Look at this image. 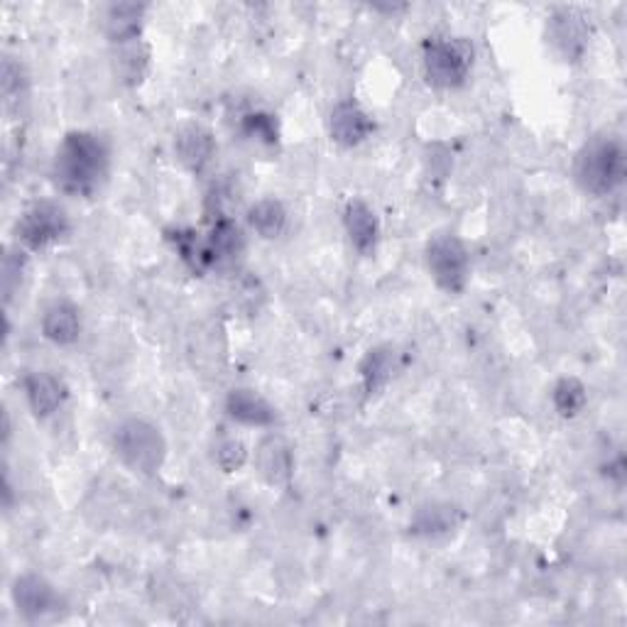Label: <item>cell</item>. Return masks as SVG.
Returning a JSON list of instances; mask_svg holds the SVG:
<instances>
[{"label": "cell", "instance_id": "ffe728a7", "mask_svg": "<svg viewBox=\"0 0 627 627\" xmlns=\"http://www.w3.org/2000/svg\"><path fill=\"white\" fill-rule=\"evenodd\" d=\"M248 224L260 238H280L287 228V209L280 199H260L248 211Z\"/></svg>", "mask_w": 627, "mask_h": 627}, {"label": "cell", "instance_id": "4fadbf2b", "mask_svg": "<svg viewBox=\"0 0 627 627\" xmlns=\"http://www.w3.org/2000/svg\"><path fill=\"white\" fill-rule=\"evenodd\" d=\"M226 412L230 419L246 424V427H270L277 419L275 407L250 388L230 390L226 398Z\"/></svg>", "mask_w": 627, "mask_h": 627}, {"label": "cell", "instance_id": "8992f818", "mask_svg": "<svg viewBox=\"0 0 627 627\" xmlns=\"http://www.w3.org/2000/svg\"><path fill=\"white\" fill-rule=\"evenodd\" d=\"M69 228L72 226H69V216L62 206L55 204V201H39L20 216L15 236L27 250H45L67 238Z\"/></svg>", "mask_w": 627, "mask_h": 627}, {"label": "cell", "instance_id": "603a6c76", "mask_svg": "<svg viewBox=\"0 0 627 627\" xmlns=\"http://www.w3.org/2000/svg\"><path fill=\"white\" fill-rule=\"evenodd\" d=\"M214 461H216V466L224 473H236V471H240L242 466H246L248 447L240 439L218 441L216 451H214Z\"/></svg>", "mask_w": 627, "mask_h": 627}, {"label": "cell", "instance_id": "7a4b0ae2", "mask_svg": "<svg viewBox=\"0 0 627 627\" xmlns=\"http://www.w3.org/2000/svg\"><path fill=\"white\" fill-rule=\"evenodd\" d=\"M627 171V157L620 140L593 138L576 155L573 175L583 191L605 197L618 189Z\"/></svg>", "mask_w": 627, "mask_h": 627}, {"label": "cell", "instance_id": "d4e9b609", "mask_svg": "<svg viewBox=\"0 0 627 627\" xmlns=\"http://www.w3.org/2000/svg\"><path fill=\"white\" fill-rule=\"evenodd\" d=\"M3 96L8 106L13 104V100H20V96H25L23 67H20L13 57H5L3 62Z\"/></svg>", "mask_w": 627, "mask_h": 627}, {"label": "cell", "instance_id": "277c9868", "mask_svg": "<svg viewBox=\"0 0 627 627\" xmlns=\"http://www.w3.org/2000/svg\"><path fill=\"white\" fill-rule=\"evenodd\" d=\"M422 67L434 88H457L469 79L473 45L463 37H431L424 45Z\"/></svg>", "mask_w": 627, "mask_h": 627}, {"label": "cell", "instance_id": "5bb4252c", "mask_svg": "<svg viewBox=\"0 0 627 627\" xmlns=\"http://www.w3.org/2000/svg\"><path fill=\"white\" fill-rule=\"evenodd\" d=\"M256 466L270 485H285L292 478V469H295L287 441L280 437L262 439L256 449Z\"/></svg>", "mask_w": 627, "mask_h": 627}, {"label": "cell", "instance_id": "484cf974", "mask_svg": "<svg viewBox=\"0 0 627 627\" xmlns=\"http://www.w3.org/2000/svg\"><path fill=\"white\" fill-rule=\"evenodd\" d=\"M27 265L25 250H10L5 256V265H3V287H5V299L13 297L15 287L23 280V272Z\"/></svg>", "mask_w": 627, "mask_h": 627}, {"label": "cell", "instance_id": "6da1fadb", "mask_svg": "<svg viewBox=\"0 0 627 627\" xmlns=\"http://www.w3.org/2000/svg\"><path fill=\"white\" fill-rule=\"evenodd\" d=\"M110 147L100 135L88 130H72L59 145L52 165V177L64 194H96L108 177Z\"/></svg>", "mask_w": 627, "mask_h": 627}, {"label": "cell", "instance_id": "9a60e30c", "mask_svg": "<svg viewBox=\"0 0 627 627\" xmlns=\"http://www.w3.org/2000/svg\"><path fill=\"white\" fill-rule=\"evenodd\" d=\"M242 250H246V236H242L240 226L234 218L216 216L206 240L209 265H230Z\"/></svg>", "mask_w": 627, "mask_h": 627}, {"label": "cell", "instance_id": "e0dca14e", "mask_svg": "<svg viewBox=\"0 0 627 627\" xmlns=\"http://www.w3.org/2000/svg\"><path fill=\"white\" fill-rule=\"evenodd\" d=\"M394 370H398V351L392 346H376L366 353L360 363V380L366 398H376V394L392 380Z\"/></svg>", "mask_w": 627, "mask_h": 627}, {"label": "cell", "instance_id": "7402d4cb", "mask_svg": "<svg viewBox=\"0 0 627 627\" xmlns=\"http://www.w3.org/2000/svg\"><path fill=\"white\" fill-rule=\"evenodd\" d=\"M453 528V508L449 505H431V508H422L414 518L412 530L417 534H437Z\"/></svg>", "mask_w": 627, "mask_h": 627}, {"label": "cell", "instance_id": "5b68a950", "mask_svg": "<svg viewBox=\"0 0 627 627\" xmlns=\"http://www.w3.org/2000/svg\"><path fill=\"white\" fill-rule=\"evenodd\" d=\"M427 268L434 282H437L443 292H449V295H461L469 285V272H471L469 250L457 236L441 234L429 240Z\"/></svg>", "mask_w": 627, "mask_h": 627}, {"label": "cell", "instance_id": "8fae6325", "mask_svg": "<svg viewBox=\"0 0 627 627\" xmlns=\"http://www.w3.org/2000/svg\"><path fill=\"white\" fill-rule=\"evenodd\" d=\"M175 153L189 171H201L216 153L214 133L201 123H187L177 130Z\"/></svg>", "mask_w": 627, "mask_h": 627}, {"label": "cell", "instance_id": "44dd1931", "mask_svg": "<svg viewBox=\"0 0 627 627\" xmlns=\"http://www.w3.org/2000/svg\"><path fill=\"white\" fill-rule=\"evenodd\" d=\"M552 402L561 417H576L585 404V388L576 378H561L552 390Z\"/></svg>", "mask_w": 627, "mask_h": 627}, {"label": "cell", "instance_id": "cb8c5ba5", "mask_svg": "<svg viewBox=\"0 0 627 627\" xmlns=\"http://www.w3.org/2000/svg\"><path fill=\"white\" fill-rule=\"evenodd\" d=\"M242 133L268 145H275L280 138L277 120L270 114H262V110H256V114H248L246 118H242Z\"/></svg>", "mask_w": 627, "mask_h": 627}, {"label": "cell", "instance_id": "ac0fdd59", "mask_svg": "<svg viewBox=\"0 0 627 627\" xmlns=\"http://www.w3.org/2000/svg\"><path fill=\"white\" fill-rule=\"evenodd\" d=\"M43 333L57 346H72L81 333L79 309L69 301H55L43 314Z\"/></svg>", "mask_w": 627, "mask_h": 627}, {"label": "cell", "instance_id": "2e32d148", "mask_svg": "<svg viewBox=\"0 0 627 627\" xmlns=\"http://www.w3.org/2000/svg\"><path fill=\"white\" fill-rule=\"evenodd\" d=\"M145 5L138 3H114L104 13V33L114 45H126L140 39L143 33Z\"/></svg>", "mask_w": 627, "mask_h": 627}, {"label": "cell", "instance_id": "7c38bea8", "mask_svg": "<svg viewBox=\"0 0 627 627\" xmlns=\"http://www.w3.org/2000/svg\"><path fill=\"white\" fill-rule=\"evenodd\" d=\"M343 226H346V234L351 246L356 248L360 256H370L378 248L380 238V224L376 211H372L366 201L353 199L343 209Z\"/></svg>", "mask_w": 627, "mask_h": 627}, {"label": "cell", "instance_id": "52a82bcc", "mask_svg": "<svg viewBox=\"0 0 627 627\" xmlns=\"http://www.w3.org/2000/svg\"><path fill=\"white\" fill-rule=\"evenodd\" d=\"M547 35L556 52H559L566 62H579L585 52V47H589L591 27L581 10L559 8L549 17Z\"/></svg>", "mask_w": 627, "mask_h": 627}, {"label": "cell", "instance_id": "3957f363", "mask_svg": "<svg viewBox=\"0 0 627 627\" xmlns=\"http://www.w3.org/2000/svg\"><path fill=\"white\" fill-rule=\"evenodd\" d=\"M114 449L126 466L143 475L157 473L167 459V441L162 431L155 424L138 417L118 424L114 431Z\"/></svg>", "mask_w": 627, "mask_h": 627}, {"label": "cell", "instance_id": "ba28073f", "mask_svg": "<svg viewBox=\"0 0 627 627\" xmlns=\"http://www.w3.org/2000/svg\"><path fill=\"white\" fill-rule=\"evenodd\" d=\"M13 603L20 615L35 620L57 608L59 595L55 591V585L49 583L45 576L23 573L13 581Z\"/></svg>", "mask_w": 627, "mask_h": 627}, {"label": "cell", "instance_id": "30bf717a", "mask_svg": "<svg viewBox=\"0 0 627 627\" xmlns=\"http://www.w3.org/2000/svg\"><path fill=\"white\" fill-rule=\"evenodd\" d=\"M23 388H25L29 410H33L37 419L52 417V414L62 407L69 394L67 382L59 376H55V372H47V370L27 372L23 380Z\"/></svg>", "mask_w": 627, "mask_h": 627}, {"label": "cell", "instance_id": "d6986e66", "mask_svg": "<svg viewBox=\"0 0 627 627\" xmlns=\"http://www.w3.org/2000/svg\"><path fill=\"white\" fill-rule=\"evenodd\" d=\"M150 69V47L143 39H133V43L116 45L114 55V72L123 81L126 86L143 84V79Z\"/></svg>", "mask_w": 627, "mask_h": 627}, {"label": "cell", "instance_id": "9c48e42d", "mask_svg": "<svg viewBox=\"0 0 627 627\" xmlns=\"http://www.w3.org/2000/svg\"><path fill=\"white\" fill-rule=\"evenodd\" d=\"M372 118L363 110L356 100H341L329 114V135L333 143L343 147H356L366 143L372 133Z\"/></svg>", "mask_w": 627, "mask_h": 627}]
</instances>
